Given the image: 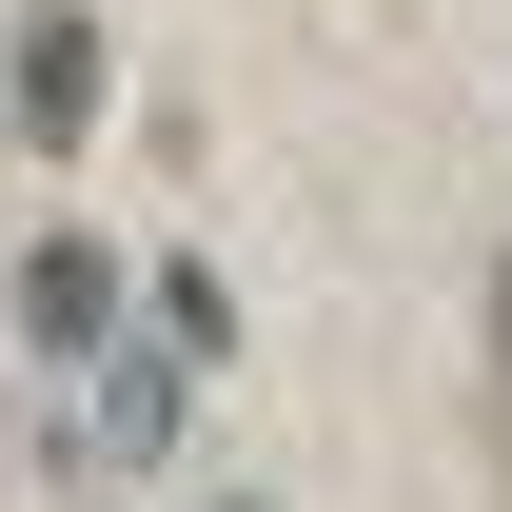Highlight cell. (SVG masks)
<instances>
[{
	"label": "cell",
	"mask_w": 512,
	"mask_h": 512,
	"mask_svg": "<svg viewBox=\"0 0 512 512\" xmlns=\"http://www.w3.org/2000/svg\"><path fill=\"white\" fill-rule=\"evenodd\" d=\"M20 138H40V158H79V138H99V20H79V0H40V20H20Z\"/></svg>",
	"instance_id": "cell-1"
},
{
	"label": "cell",
	"mask_w": 512,
	"mask_h": 512,
	"mask_svg": "<svg viewBox=\"0 0 512 512\" xmlns=\"http://www.w3.org/2000/svg\"><path fill=\"white\" fill-rule=\"evenodd\" d=\"M20 335H40V355H99V335H119V256H99V237H40V256H20Z\"/></svg>",
	"instance_id": "cell-2"
},
{
	"label": "cell",
	"mask_w": 512,
	"mask_h": 512,
	"mask_svg": "<svg viewBox=\"0 0 512 512\" xmlns=\"http://www.w3.org/2000/svg\"><path fill=\"white\" fill-rule=\"evenodd\" d=\"M493 394H512V256H493Z\"/></svg>",
	"instance_id": "cell-3"
}]
</instances>
